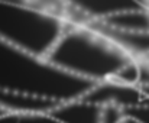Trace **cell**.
<instances>
[{
	"label": "cell",
	"instance_id": "1",
	"mask_svg": "<svg viewBox=\"0 0 149 123\" xmlns=\"http://www.w3.org/2000/svg\"><path fill=\"white\" fill-rule=\"evenodd\" d=\"M67 25L64 9L0 3V39L47 60Z\"/></svg>",
	"mask_w": 149,
	"mask_h": 123
}]
</instances>
